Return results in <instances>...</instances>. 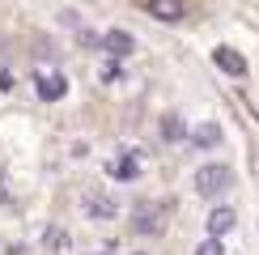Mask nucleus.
I'll list each match as a JSON object with an SVG mask.
<instances>
[{"instance_id": "f257e3e1", "label": "nucleus", "mask_w": 259, "mask_h": 255, "mask_svg": "<svg viewBox=\"0 0 259 255\" xmlns=\"http://www.w3.org/2000/svg\"><path fill=\"white\" fill-rule=\"evenodd\" d=\"M230 183H234V170L225 162H208V166L196 170V191L204 200H217L221 191H230Z\"/></svg>"}, {"instance_id": "f03ea898", "label": "nucleus", "mask_w": 259, "mask_h": 255, "mask_svg": "<svg viewBox=\"0 0 259 255\" xmlns=\"http://www.w3.org/2000/svg\"><path fill=\"white\" fill-rule=\"evenodd\" d=\"M34 90L42 102H60L68 94V77L64 72H34Z\"/></svg>"}, {"instance_id": "7ed1b4c3", "label": "nucleus", "mask_w": 259, "mask_h": 255, "mask_svg": "<svg viewBox=\"0 0 259 255\" xmlns=\"http://www.w3.org/2000/svg\"><path fill=\"white\" fill-rule=\"evenodd\" d=\"M106 175L115 179V183H132V179L140 175V153H119V157H111V166H106Z\"/></svg>"}, {"instance_id": "20e7f679", "label": "nucleus", "mask_w": 259, "mask_h": 255, "mask_svg": "<svg viewBox=\"0 0 259 255\" xmlns=\"http://www.w3.org/2000/svg\"><path fill=\"white\" fill-rule=\"evenodd\" d=\"M132 226H136V234H161V226H166V212L153 208V204H140L136 217H132Z\"/></svg>"}, {"instance_id": "39448f33", "label": "nucleus", "mask_w": 259, "mask_h": 255, "mask_svg": "<svg viewBox=\"0 0 259 255\" xmlns=\"http://www.w3.org/2000/svg\"><path fill=\"white\" fill-rule=\"evenodd\" d=\"M234 221H238V212H234L230 204H217L208 212V238H225V234L234 230Z\"/></svg>"}, {"instance_id": "423d86ee", "label": "nucleus", "mask_w": 259, "mask_h": 255, "mask_svg": "<svg viewBox=\"0 0 259 255\" xmlns=\"http://www.w3.org/2000/svg\"><path fill=\"white\" fill-rule=\"evenodd\" d=\"M212 60H217V68L230 72V77H242V72H246V56H242V51H234V47H217V51H212Z\"/></svg>"}, {"instance_id": "0eeeda50", "label": "nucleus", "mask_w": 259, "mask_h": 255, "mask_svg": "<svg viewBox=\"0 0 259 255\" xmlns=\"http://www.w3.org/2000/svg\"><path fill=\"white\" fill-rule=\"evenodd\" d=\"M102 47L119 60V56H132V51H136V38L127 34V30H106V34H102Z\"/></svg>"}, {"instance_id": "6e6552de", "label": "nucleus", "mask_w": 259, "mask_h": 255, "mask_svg": "<svg viewBox=\"0 0 259 255\" xmlns=\"http://www.w3.org/2000/svg\"><path fill=\"white\" fill-rule=\"evenodd\" d=\"M183 9H187L183 0H145V13L157 17V21H179Z\"/></svg>"}, {"instance_id": "1a4fd4ad", "label": "nucleus", "mask_w": 259, "mask_h": 255, "mask_svg": "<svg viewBox=\"0 0 259 255\" xmlns=\"http://www.w3.org/2000/svg\"><path fill=\"white\" fill-rule=\"evenodd\" d=\"M85 212H90V217H98V221H111L115 212V200L111 196H98V191H90V196H85Z\"/></svg>"}, {"instance_id": "9d476101", "label": "nucleus", "mask_w": 259, "mask_h": 255, "mask_svg": "<svg viewBox=\"0 0 259 255\" xmlns=\"http://www.w3.org/2000/svg\"><path fill=\"white\" fill-rule=\"evenodd\" d=\"M191 141H196L200 149H212V145H221V128L217 123H200L196 132H191Z\"/></svg>"}, {"instance_id": "9b49d317", "label": "nucleus", "mask_w": 259, "mask_h": 255, "mask_svg": "<svg viewBox=\"0 0 259 255\" xmlns=\"http://www.w3.org/2000/svg\"><path fill=\"white\" fill-rule=\"evenodd\" d=\"M161 132H166V141H183V123H179V115H166V119H161Z\"/></svg>"}, {"instance_id": "f8f14e48", "label": "nucleus", "mask_w": 259, "mask_h": 255, "mask_svg": "<svg viewBox=\"0 0 259 255\" xmlns=\"http://www.w3.org/2000/svg\"><path fill=\"white\" fill-rule=\"evenodd\" d=\"M196 255H225V247H221V238H204L196 247Z\"/></svg>"}, {"instance_id": "ddd939ff", "label": "nucleus", "mask_w": 259, "mask_h": 255, "mask_svg": "<svg viewBox=\"0 0 259 255\" xmlns=\"http://www.w3.org/2000/svg\"><path fill=\"white\" fill-rule=\"evenodd\" d=\"M0 90H9V72H0Z\"/></svg>"}]
</instances>
